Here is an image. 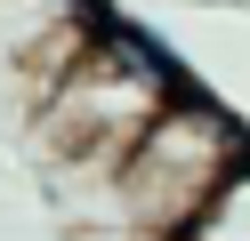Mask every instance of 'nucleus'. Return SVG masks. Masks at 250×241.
<instances>
[{"label":"nucleus","mask_w":250,"mask_h":241,"mask_svg":"<svg viewBox=\"0 0 250 241\" xmlns=\"http://www.w3.org/2000/svg\"><path fill=\"white\" fill-rule=\"evenodd\" d=\"M186 89H194V73L169 56L162 32L97 8L89 48L65 64V80L41 96V137H49V153L89 161V169L113 177L121 161H129V145L162 121V105L186 96Z\"/></svg>","instance_id":"obj_1"},{"label":"nucleus","mask_w":250,"mask_h":241,"mask_svg":"<svg viewBox=\"0 0 250 241\" xmlns=\"http://www.w3.org/2000/svg\"><path fill=\"white\" fill-rule=\"evenodd\" d=\"M250 153V129L234 121L218 96L186 89L162 105V121L129 145V161L113 169V209L137 241H186V225L210 209V193L226 185V169Z\"/></svg>","instance_id":"obj_2"},{"label":"nucleus","mask_w":250,"mask_h":241,"mask_svg":"<svg viewBox=\"0 0 250 241\" xmlns=\"http://www.w3.org/2000/svg\"><path fill=\"white\" fill-rule=\"evenodd\" d=\"M186 241H250V153L226 169V185H218L210 209L186 225Z\"/></svg>","instance_id":"obj_3"}]
</instances>
